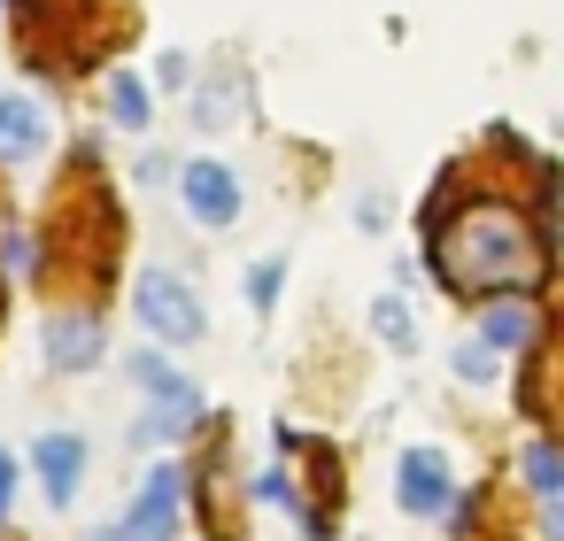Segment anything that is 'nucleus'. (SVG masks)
I'll use <instances>...</instances> for the list:
<instances>
[{"label": "nucleus", "instance_id": "39448f33", "mask_svg": "<svg viewBox=\"0 0 564 541\" xmlns=\"http://www.w3.org/2000/svg\"><path fill=\"white\" fill-rule=\"evenodd\" d=\"M178 464H155L148 479H140V495H132V510H124V541H171L178 533Z\"/></svg>", "mask_w": 564, "mask_h": 541}, {"label": "nucleus", "instance_id": "1a4fd4ad", "mask_svg": "<svg viewBox=\"0 0 564 541\" xmlns=\"http://www.w3.org/2000/svg\"><path fill=\"white\" fill-rule=\"evenodd\" d=\"M94 356H101V317H86V310L78 317H47V364L55 371H86Z\"/></svg>", "mask_w": 564, "mask_h": 541}, {"label": "nucleus", "instance_id": "f8f14e48", "mask_svg": "<svg viewBox=\"0 0 564 541\" xmlns=\"http://www.w3.org/2000/svg\"><path fill=\"white\" fill-rule=\"evenodd\" d=\"M525 479H533V502H541V518H549V533H556V495H564V472H556V448H549V441H533V448H525Z\"/></svg>", "mask_w": 564, "mask_h": 541}, {"label": "nucleus", "instance_id": "7ed1b4c3", "mask_svg": "<svg viewBox=\"0 0 564 541\" xmlns=\"http://www.w3.org/2000/svg\"><path fill=\"white\" fill-rule=\"evenodd\" d=\"M132 310H140V325L155 333V340H202L209 333V310L194 302V286L178 279V271H140L132 279Z\"/></svg>", "mask_w": 564, "mask_h": 541}, {"label": "nucleus", "instance_id": "9d476101", "mask_svg": "<svg viewBox=\"0 0 564 541\" xmlns=\"http://www.w3.org/2000/svg\"><path fill=\"white\" fill-rule=\"evenodd\" d=\"M525 340H533V310H525L518 294H502V302H479V348L510 356V348H525Z\"/></svg>", "mask_w": 564, "mask_h": 541}, {"label": "nucleus", "instance_id": "0eeeda50", "mask_svg": "<svg viewBox=\"0 0 564 541\" xmlns=\"http://www.w3.org/2000/svg\"><path fill=\"white\" fill-rule=\"evenodd\" d=\"M178 202H186L194 225H232L240 217V178L225 163H186L178 171Z\"/></svg>", "mask_w": 564, "mask_h": 541}, {"label": "nucleus", "instance_id": "9b49d317", "mask_svg": "<svg viewBox=\"0 0 564 541\" xmlns=\"http://www.w3.org/2000/svg\"><path fill=\"white\" fill-rule=\"evenodd\" d=\"M109 117H117L124 132H148V125H155V101H148V86H140L132 71L109 78Z\"/></svg>", "mask_w": 564, "mask_h": 541}, {"label": "nucleus", "instance_id": "dca6fc26", "mask_svg": "<svg viewBox=\"0 0 564 541\" xmlns=\"http://www.w3.org/2000/svg\"><path fill=\"white\" fill-rule=\"evenodd\" d=\"M194 125L225 132V125H232V86H202V94H194Z\"/></svg>", "mask_w": 564, "mask_h": 541}, {"label": "nucleus", "instance_id": "6e6552de", "mask_svg": "<svg viewBox=\"0 0 564 541\" xmlns=\"http://www.w3.org/2000/svg\"><path fill=\"white\" fill-rule=\"evenodd\" d=\"M47 148V117L24 94H0V163H32Z\"/></svg>", "mask_w": 564, "mask_h": 541}, {"label": "nucleus", "instance_id": "4468645a", "mask_svg": "<svg viewBox=\"0 0 564 541\" xmlns=\"http://www.w3.org/2000/svg\"><path fill=\"white\" fill-rule=\"evenodd\" d=\"M279 286H286V263L279 256H263L256 271H248V310L263 317V310H279Z\"/></svg>", "mask_w": 564, "mask_h": 541}, {"label": "nucleus", "instance_id": "f3484780", "mask_svg": "<svg viewBox=\"0 0 564 541\" xmlns=\"http://www.w3.org/2000/svg\"><path fill=\"white\" fill-rule=\"evenodd\" d=\"M0 263L24 279V271H32V232H9V240H0Z\"/></svg>", "mask_w": 564, "mask_h": 541}, {"label": "nucleus", "instance_id": "6ab92c4d", "mask_svg": "<svg viewBox=\"0 0 564 541\" xmlns=\"http://www.w3.org/2000/svg\"><path fill=\"white\" fill-rule=\"evenodd\" d=\"M94 541H124V533H117V526H109V533H94Z\"/></svg>", "mask_w": 564, "mask_h": 541}, {"label": "nucleus", "instance_id": "f257e3e1", "mask_svg": "<svg viewBox=\"0 0 564 541\" xmlns=\"http://www.w3.org/2000/svg\"><path fill=\"white\" fill-rule=\"evenodd\" d=\"M433 279L464 302H495L549 279V225H525L510 202H464L448 225L433 217Z\"/></svg>", "mask_w": 564, "mask_h": 541}, {"label": "nucleus", "instance_id": "2eb2a0df", "mask_svg": "<svg viewBox=\"0 0 564 541\" xmlns=\"http://www.w3.org/2000/svg\"><path fill=\"white\" fill-rule=\"evenodd\" d=\"M448 371H456L464 387H495V371H502V364H495V348H479V340H464V348L448 356Z\"/></svg>", "mask_w": 564, "mask_h": 541}, {"label": "nucleus", "instance_id": "423d86ee", "mask_svg": "<svg viewBox=\"0 0 564 541\" xmlns=\"http://www.w3.org/2000/svg\"><path fill=\"white\" fill-rule=\"evenodd\" d=\"M32 472H40L47 502H55V510H70V502H78V487H86V441H78V433H63V425H55V433H40V441H32Z\"/></svg>", "mask_w": 564, "mask_h": 541}, {"label": "nucleus", "instance_id": "f03ea898", "mask_svg": "<svg viewBox=\"0 0 564 541\" xmlns=\"http://www.w3.org/2000/svg\"><path fill=\"white\" fill-rule=\"evenodd\" d=\"M132 387L148 394V418L132 425L140 441H178V433H194V418H202V387H194L171 356L140 348V356H132Z\"/></svg>", "mask_w": 564, "mask_h": 541}, {"label": "nucleus", "instance_id": "20e7f679", "mask_svg": "<svg viewBox=\"0 0 564 541\" xmlns=\"http://www.w3.org/2000/svg\"><path fill=\"white\" fill-rule=\"evenodd\" d=\"M394 502H402L410 518H448V510H456V472H448V456H441V448H410V456L394 464Z\"/></svg>", "mask_w": 564, "mask_h": 541}, {"label": "nucleus", "instance_id": "a211bd4d", "mask_svg": "<svg viewBox=\"0 0 564 541\" xmlns=\"http://www.w3.org/2000/svg\"><path fill=\"white\" fill-rule=\"evenodd\" d=\"M9 510H17V456L0 448V518H9Z\"/></svg>", "mask_w": 564, "mask_h": 541}, {"label": "nucleus", "instance_id": "ddd939ff", "mask_svg": "<svg viewBox=\"0 0 564 541\" xmlns=\"http://www.w3.org/2000/svg\"><path fill=\"white\" fill-rule=\"evenodd\" d=\"M371 333H379L394 356H410V348H417V317L402 310V294H379V302H371Z\"/></svg>", "mask_w": 564, "mask_h": 541}]
</instances>
